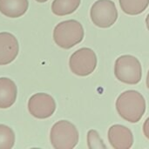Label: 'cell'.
<instances>
[{
  "instance_id": "12",
  "label": "cell",
  "mask_w": 149,
  "mask_h": 149,
  "mask_svg": "<svg viewBox=\"0 0 149 149\" xmlns=\"http://www.w3.org/2000/svg\"><path fill=\"white\" fill-rule=\"evenodd\" d=\"M81 0H54L52 3V11L56 16H66L73 13L79 6Z\"/></svg>"
},
{
  "instance_id": "13",
  "label": "cell",
  "mask_w": 149,
  "mask_h": 149,
  "mask_svg": "<svg viewBox=\"0 0 149 149\" xmlns=\"http://www.w3.org/2000/svg\"><path fill=\"white\" fill-rule=\"evenodd\" d=\"M121 10L127 15H139L148 6L149 0H119Z\"/></svg>"
},
{
  "instance_id": "11",
  "label": "cell",
  "mask_w": 149,
  "mask_h": 149,
  "mask_svg": "<svg viewBox=\"0 0 149 149\" xmlns=\"http://www.w3.org/2000/svg\"><path fill=\"white\" fill-rule=\"evenodd\" d=\"M28 0H0V12L8 17L17 18L28 10Z\"/></svg>"
},
{
  "instance_id": "7",
  "label": "cell",
  "mask_w": 149,
  "mask_h": 149,
  "mask_svg": "<svg viewBox=\"0 0 149 149\" xmlns=\"http://www.w3.org/2000/svg\"><path fill=\"white\" fill-rule=\"evenodd\" d=\"M28 110L30 113L37 119H47L54 113L56 103L51 95L38 93L30 98L28 101Z\"/></svg>"
},
{
  "instance_id": "17",
  "label": "cell",
  "mask_w": 149,
  "mask_h": 149,
  "mask_svg": "<svg viewBox=\"0 0 149 149\" xmlns=\"http://www.w3.org/2000/svg\"><path fill=\"white\" fill-rule=\"evenodd\" d=\"M146 24H147V27H148L149 31V13L148 15L147 16V17H146Z\"/></svg>"
},
{
  "instance_id": "15",
  "label": "cell",
  "mask_w": 149,
  "mask_h": 149,
  "mask_svg": "<svg viewBox=\"0 0 149 149\" xmlns=\"http://www.w3.org/2000/svg\"><path fill=\"white\" fill-rule=\"evenodd\" d=\"M87 145L90 149H106L102 139L96 130H90L87 134Z\"/></svg>"
},
{
  "instance_id": "16",
  "label": "cell",
  "mask_w": 149,
  "mask_h": 149,
  "mask_svg": "<svg viewBox=\"0 0 149 149\" xmlns=\"http://www.w3.org/2000/svg\"><path fill=\"white\" fill-rule=\"evenodd\" d=\"M143 133H144V135L146 136V138L149 140V117L146 120V121L144 122V125H143Z\"/></svg>"
},
{
  "instance_id": "4",
  "label": "cell",
  "mask_w": 149,
  "mask_h": 149,
  "mask_svg": "<svg viewBox=\"0 0 149 149\" xmlns=\"http://www.w3.org/2000/svg\"><path fill=\"white\" fill-rule=\"evenodd\" d=\"M50 139L55 149H72L79 142V132L70 121L59 120L52 126Z\"/></svg>"
},
{
  "instance_id": "9",
  "label": "cell",
  "mask_w": 149,
  "mask_h": 149,
  "mask_svg": "<svg viewBox=\"0 0 149 149\" xmlns=\"http://www.w3.org/2000/svg\"><path fill=\"white\" fill-rule=\"evenodd\" d=\"M108 140L114 149H129L134 144L132 131L122 125H113L109 128Z\"/></svg>"
},
{
  "instance_id": "6",
  "label": "cell",
  "mask_w": 149,
  "mask_h": 149,
  "mask_svg": "<svg viewBox=\"0 0 149 149\" xmlns=\"http://www.w3.org/2000/svg\"><path fill=\"white\" fill-rule=\"evenodd\" d=\"M93 23L100 28H109L118 18V10L112 0H98L90 10Z\"/></svg>"
},
{
  "instance_id": "3",
  "label": "cell",
  "mask_w": 149,
  "mask_h": 149,
  "mask_svg": "<svg viewBox=\"0 0 149 149\" xmlns=\"http://www.w3.org/2000/svg\"><path fill=\"white\" fill-rule=\"evenodd\" d=\"M114 74L118 80L127 85L138 84L142 77V67L140 60L132 55L119 57L114 65Z\"/></svg>"
},
{
  "instance_id": "18",
  "label": "cell",
  "mask_w": 149,
  "mask_h": 149,
  "mask_svg": "<svg viewBox=\"0 0 149 149\" xmlns=\"http://www.w3.org/2000/svg\"><path fill=\"white\" fill-rule=\"evenodd\" d=\"M147 86L149 89V71L148 72V76H147Z\"/></svg>"
},
{
  "instance_id": "1",
  "label": "cell",
  "mask_w": 149,
  "mask_h": 149,
  "mask_svg": "<svg viewBox=\"0 0 149 149\" xmlns=\"http://www.w3.org/2000/svg\"><path fill=\"white\" fill-rule=\"evenodd\" d=\"M116 109L122 119L131 123H137L146 112V100L138 91L128 90L118 97Z\"/></svg>"
},
{
  "instance_id": "19",
  "label": "cell",
  "mask_w": 149,
  "mask_h": 149,
  "mask_svg": "<svg viewBox=\"0 0 149 149\" xmlns=\"http://www.w3.org/2000/svg\"><path fill=\"white\" fill-rule=\"evenodd\" d=\"M37 2H38V3H45V2H46V1H48V0H36Z\"/></svg>"
},
{
  "instance_id": "2",
  "label": "cell",
  "mask_w": 149,
  "mask_h": 149,
  "mask_svg": "<svg viewBox=\"0 0 149 149\" xmlns=\"http://www.w3.org/2000/svg\"><path fill=\"white\" fill-rule=\"evenodd\" d=\"M84 35L82 24L74 19L58 24L53 31L54 42L63 49H71L79 44L83 40Z\"/></svg>"
},
{
  "instance_id": "14",
  "label": "cell",
  "mask_w": 149,
  "mask_h": 149,
  "mask_svg": "<svg viewBox=\"0 0 149 149\" xmlns=\"http://www.w3.org/2000/svg\"><path fill=\"white\" fill-rule=\"evenodd\" d=\"M15 144L13 130L6 125L0 124V149H10Z\"/></svg>"
},
{
  "instance_id": "8",
  "label": "cell",
  "mask_w": 149,
  "mask_h": 149,
  "mask_svg": "<svg viewBox=\"0 0 149 149\" xmlns=\"http://www.w3.org/2000/svg\"><path fill=\"white\" fill-rule=\"evenodd\" d=\"M19 45L17 38L10 32H0V65L11 63L17 56Z\"/></svg>"
},
{
  "instance_id": "5",
  "label": "cell",
  "mask_w": 149,
  "mask_h": 149,
  "mask_svg": "<svg viewBox=\"0 0 149 149\" xmlns=\"http://www.w3.org/2000/svg\"><path fill=\"white\" fill-rule=\"evenodd\" d=\"M71 71L80 77L92 74L97 66V56L90 48H80L73 52L69 60Z\"/></svg>"
},
{
  "instance_id": "10",
  "label": "cell",
  "mask_w": 149,
  "mask_h": 149,
  "mask_svg": "<svg viewBox=\"0 0 149 149\" xmlns=\"http://www.w3.org/2000/svg\"><path fill=\"white\" fill-rule=\"evenodd\" d=\"M16 84L8 78H0V108L10 107L17 99Z\"/></svg>"
}]
</instances>
